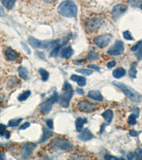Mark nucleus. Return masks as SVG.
Returning <instances> with one entry per match:
<instances>
[{"label": "nucleus", "mask_w": 142, "mask_h": 160, "mask_svg": "<svg viewBox=\"0 0 142 160\" xmlns=\"http://www.w3.org/2000/svg\"><path fill=\"white\" fill-rule=\"evenodd\" d=\"M73 50L71 47H68L62 49L61 56L64 59H70L73 55Z\"/></svg>", "instance_id": "obj_20"}, {"label": "nucleus", "mask_w": 142, "mask_h": 160, "mask_svg": "<svg viewBox=\"0 0 142 160\" xmlns=\"http://www.w3.org/2000/svg\"><path fill=\"white\" fill-rule=\"evenodd\" d=\"M93 134L88 128H85L83 131H82L80 135L78 136L79 139L83 140V141H88V140L93 139Z\"/></svg>", "instance_id": "obj_14"}, {"label": "nucleus", "mask_w": 142, "mask_h": 160, "mask_svg": "<svg viewBox=\"0 0 142 160\" xmlns=\"http://www.w3.org/2000/svg\"><path fill=\"white\" fill-rule=\"evenodd\" d=\"M5 57L7 60L10 61H15L19 58V54L13 48L7 47L5 50Z\"/></svg>", "instance_id": "obj_13"}, {"label": "nucleus", "mask_w": 142, "mask_h": 160, "mask_svg": "<svg viewBox=\"0 0 142 160\" xmlns=\"http://www.w3.org/2000/svg\"><path fill=\"white\" fill-rule=\"evenodd\" d=\"M112 36L109 34V33H106V34H102L96 37L93 41L94 44L98 48H105L109 44L110 41H111Z\"/></svg>", "instance_id": "obj_7"}, {"label": "nucleus", "mask_w": 142, "mask_h": 160, "mask_svg": "<svg viewBox=\"0 0 142 160\" xmlns=\"http://www.w3.org/2000/svg\"><path fill=\"white\" fill-rule=\"evenodd\" d=\"M73 93L74 91L71 85L68 82H65L63 86H62L61 95L58 96V102L60 105L64 107V108H68L70 101L73 96Z\"/></svg>", "instance_id": "obj_3"}, {"label": "nucleus", "mask_w": 142, "mask_h": 160, "mask_svg": "<svg viewBox=\"0 0 142 160\" xmlns=\"http://www.w3.org/2000/svg\"><path fill=\"white\" fill-rule=\"evenodd\" d=\"M139 115H136L135 113H132L129 116L128 118V123L130 125H135L136 124V118H138Z\"/></svg>", "instance_id": "obj_30"}, {"label": "nucleus", "mask_w": 142, "mask_h": 160, "mask_svg": "<svg viewBox=\"0 0 142 160\" xmlns=\"http://www.w3.org/2000/svg\"><path fill=\"white\" fill-rule=\"evenodd\" d=\"M0 136L4 137L6 139L10 137V132L6 130V126L4 124H0Z\"/></svg>", "instance_id": "obj_22"}, {"label": "nucleus", "mask_w": 142, "mask_h": 160, "mask_svg": "<svg viewBox=\"0 0 142 160\" xmlns=\"http://www.w3.org/2000/svg\"><path fill=\"white\" fill-rule=\"evenodd\" d=\"M89 68H91V69H95V71H100V68L98 67L97 65L91 64V65H89Z\"/></svg>", "instance_id": "obj_44"}, {"label": "nucleus", "mask_w": 142, "mask_h": 160, "mask_svg": "<svg viewBox=\"0 0 142 160\" xmlns=\"http://www.w3.org/2000/svg\"><path fill=\"white\" fill-rule=\"evenodd\" d=\"M102 24V19L99 17H94L89 19L86 22L85 28L90 32H93L99 29Z\"/></svg>", "instance_id": "obj_8"}, {"label": "nucleus", "mask_w": 142, "mask_h": 160, "mask_svg": "<svg viewBox=\"0 0 142 160\" xmlns=\"http://www.w3.org/2000/svg\"><path fill=\"white\" fill-rule=\"evenodd\" d=\"M88 97L91 99L96 101H102L103 96L99 91H90L88 92Z\"/></svg>", "instance_id": "obj_15"}, {"label": "nucleus", "mask_w": 142, "mask_h": 160, "mask_svg": "<svg viewBox=\"0 0 142 160\" xmlns=\"http://www.w3.org/2000/svg\"><path fill=\"white\" fill-rule=\"evenodd\" d=\"M0 113H1V110H0Z\"/></svg>", "instance_id": "obj_51"}, {"label": "nucleus", "mask_w": 142, "mask_h": 160, "mask_svg": "<svg viewBox=\"0 0 142 160\" xmlns=\"http://www.w3.org/2000/svg\"><path fill=\"white\" fill-rule=\"evenodd\" d=\"M28 42L33 48H41V49H49V48L56 47L58 45L59 40L54 41H40L33 36L28 38Z\"/></svg>", "instance_id": "obj_5"}, {"label": "nucleus", "mask_w": 142, "mask_h": 160, "mask_svg": "<svg viewBox=\"0 0 142 160\" xmlns=\"http://www.w3.org/2000/svg\"><path fill=\"white\" fill-rule=\"evenodd\" d=\"M135 56L138 60H142V44L139 46V48H137V50L135 51Z\"/></svg>", "instance_id": "obj_35"}, {"label": "nucleus", "mask_w": 142, "mask_h": 160, "mask_svg": "<svg viewBox=\"0 0 142 160\" xmlns=\"http://www.w3.org/2000/svg\"><path fill=\"white\" fill-rule=\"evenodd\" d=\"M61 46H59L58 45L57 47H55L51 52L50 53V57H57L58 56V53L60 52V51H61Z\"/></svg>", "instance_id": "obj_32"}, {"label": "nucleus", "mask_w": 142, "mask_h": 160, "mask_svg": "<svg viewBox=\"0 0 142 160\" xmlns=\"http://www.w3.org/2000/svg\"><path fill=\"white\" fill-rule=\"evenodd\" d=\"M105 159H120V158H118L117 157L110 156V155H106L105 157Z\"/></svg>", "instance_id": "obj_43"}, {"label": "nucleus", "mask_w": 142, "mask_h": 160, "mask_svg": "<svg viewBox=\"0 0 142 160\" xmlns=\"http://www.w3.org/2000/svg\"><path fill=\"white\" fill-rule=\"evenodd\" d=\"M124 52V43L120 40H117L108 50L107 53L110 56H120Z\"/></svg>", "instance_id": "obj_9"}, {"label": "nucleus", "mask_w": 142, "mask_h": 160, "mask_svg": "<svg viewBox=\"0 0 142 160\" xmlns=\"http://www.w3.org/2000/svg\"><path fill=\"white\" fill-rule=\"evenodd\" d=\"M141 43H142V42L140 41V42H139L138 43H137L135 46H134V47L131 48V51H136L137 50V48H139V47L141 44Z\"/></svg>", "instance_id": "obj_42"}, {"label": "nucleus", "mask_w": 142, "mask_h": 160, "mask_svg": "<svg viewBox=\"0 0 142 160\" xmlns=\"http://www.w3.org/2000/svg\"><path fill=\"white\" fill-rule=\"evenodd\" d=\"M13 78H14V77L12 78H11V80H9V83H8V86H11V87H13V86H16V83H15V81H17V78H16L15 77L14 78V80H13Z\"/></svg>", "instance_id": "obj_38"}, {"label": "nucleus", "mask_w": 142, "mask_h": 160, "mask_svg": "<svg viewBox=\"0 0 142 160\" xmlns=\"http://www.w3.org/2000/svg\"><path fill=\"white\" fill-rule=\"evenodd\" d=\"M5 15V11H4V9L0 6V16H4Z\"/></svg>", "instance_id": "obj_47"}, {"label": "nucleus", "mask_w": 142, "mask_h": 160, "mask_svg": "<svg viewBox=\"0 0 142 160\" xmlns=\"http://www.w3.org/2000/svg\"><path fill=\"white\" fill-rule=\"evenodd\" d=\"M58 11L62 16L67 18L75 17L78 13L76 4L71 0L62 2L58 6Z\"/></svg>", "instance_id": "obj_2"}, {"label": "nucleus", "mask_w": 142, "mask_h": 160, "mask_svg": "<svg viewBox=\"0 0 142 160\" xmlns=\"http://www.w3.org/2000/svg\"><path fill=\"white\" fill-rule=\"evenodd\" d=\"M115 65H116V61L115 60H112V61L107 63V67L108 69H112V68L115 66Z\"/></svg>", "instance_id": "obj_39"}, {"label": "nucleus", "mask_w": 142, "mask_h": 160, "mask_svg": "<svg viewBox=\"0 0 142 160\" xmlns=\"http://www.w3.org/2000/svg\"><path fill=\"white\" fill-rule=\"evenodd\" d=\"M31 91H26L24 92H23L22 93H21L20 95L18 96V100L20 102H22V101H24L26 100H27L28 97L31 96Z\"/></svg>", "instance_id": "obj_27"}, {"label": "nucleus", "mask_w": 142, "mask_h": 160, "mask_svg": "<svg viewBox=\"0 0 142 160\" xmlns=\"http://www.w3.org/2000/svg\"><path fill=\"white\" fill-rule=\"evenodd\" d=\"M123 36L126 40H128V41H133L134 40L133 36H132L131 33H130V31H125L123 33Z\"/></svg>", "instance_id": "obj_36"}, {"label": "nucleus", "mask_w": 142, "mask_h": 160, "mask_svg": "<svg viewBox=\"0 0 142 160\" xmlns=\"http://www.w3.org/2000/svg\"><path fill=\"white\" fill-rule=\"evenodd\" d=\"M127 10V6L124 4H118L113 8L112 15L114 19H117Z\"/></svg>", "instance_id": "obj_11"}, {"label": "nucleus", "mask_w": 142, "mask_h": 160, "mask_svg": "<svg viewBox=\"0 0 142 160\" xmlns=\"http://www.w3.org/2000/svg\"><path fill=\"white\" fill-rule=\"evenodd\" d=\"M18 72L21 78L24 80H27L28 78V70L24 66H19L18 68Z\"/></svg>", "instance_id": "obj_23"}, {"label": "nucleus", "mask_w": 142, "mask_h": 160, "mask_svg": "<svg viewBox=\"0 0 142 160\" xmlns=\"http://www.w3.org/2000/svg\"><path fill=\"white\" fill-rule=\"evenodd\" d=\"M38 72H39V74L41 76V79L43 81H46L48 79H49V73L46 70L43 69H40L38 70Z\"/></svg>", "instance_id": "obj_29"}, {"label": "nucleus", "mask_w": 142, "mask_h": 160, "mask_svg": "<svg viewBox=\"0 0 142 160\" xmlns=\"http://www.w3.org/2000/svg\"><path fill=\"white\" fill-rule=\"evenodd\" d=\"M112 84L117 88L121 90L123 93L127 96V98H129L130 100H132L134 103H140L142 100V95L138 93L135 90L133 89L131 87L125 85L123 83H120V82L114 81L112 82Z\"/></svg>", "instance_id": "obj_1"}, {"label": "nucleus", "mask_w": 142, "mask_h": 160, "mask_svg": "<svg viewBox=\"0 0 142 160\" xmlns=\"http://www.w3.org/2000/svg\"><path fill=\"white\" fill-rule=\"evenodd\" d=\"M126 74V70H125L124 68L119 67L117 68L115 70H114L112 72V76L115 78H121L122 77H123Z\"/></svg>", "instance_id": "obj_18"}, {"label": "nucleus", "mask_w": 142, "mask_h": 160, "mask_svg": "<svg viewBox=\"0 0 142 160\" xmlns=\"http://www.w3.org/2000/svg\"><path fill=\"white\" fill-rule=\"evenodd\" d=\"M71 80L76 82L80 87H83L86 85V78L85 77L78 76V75H72L71 77Z\"/></svg>", "instance_id": "obj_16"}, {"label": "nucleus", "mask_w": 142, "mask_h": 160, "mask_svg": "<svg viewBox=\"0 0 142 160\" xmlns=\"http://www.w3.org/2000/svg\"><path fill=\"white\" fill-rule=\"evenodd\" d=\"M36 147H37V144L35 143L26 142L23 149L22 158H27L31 152L35 149Z\"/></svg>", "instance_id": "obj_12"}, {"label": "nucleus", "mask_w": 142, "mask_h": 160, "mask_svg": "<svg viewBox=\"0 0 142 160\" xmlns=\"http://www.w3.org/2000/svg\"><path fill=\"white\" fill-rule=\"evenodd\" d=\"M53 132L50 130H48L47 128L43 127V135L41 140H39V143H43L49 140V138L52 136Z\"/></svg>", "instance_id": "obj_19"}, {"label": "nucleus", "mask_w": 142, "mask_h": 160, "mask_svg": "<svg viewBox=\"0 0 142 160\" xmlns=\"http://www.w3.org/2000/svg\"><path fill=\"white\" fill-rule=\"evenodd\" d=\"M45 123H46L48 127L50 128V129H53V128H54V122H53V120H51V119H49V120H47L46 121H45Z\"/></svg>", "instance_id": "obj_37"}, {"label": "nucleus", "mask_w": 142, "mask_h": 160, "mask_svg": "<svg viewBox=\"0 0 142 160\" xmlns=\"http://www.w3.org/2000/svg\"><path fill=\"white\" fill-rule=\"evenodd\" d=\"M30 127V123L29 122H25L24 124H23L21 126L19 130H26V128L29 127Z\"/></svg>", "instance_id": "obj_40"}, {"label": "nucleus", "mask_w": 142, "mask_h": 160, "mask_svg": "<svg viewBox=\"0 0 142 160\" xmlns=\"http://www.w3.org/2000/svg\"><path fill=\"white\" fill-rule=\"evenodd\" d=\"M134 158L136 159H142V149L137 147L134 152Z\"/></svg>", "instance_id": "obj_34"}, {"label": "nucleus", "mask_w": 142, "mask_h": 160, "mask_svg": "<svg viewBox=\"0 0 142 160\" xmlns=\"http://www.w3.org/2000/svg\"><path fill=\"white\" fill-rule=\"evenodd\" d=\"M97 105L95 103H90L87 100H82L78 104V108L81 112L90 113L97 109Z\"/></svg>", "instance_id": "obj_10"}, {"label": "nucleus", "mask_w": 142, "mask_h": 160, "mask_svg": "<svg viewBox=\"0 0 142 160\" xmlns=\"http://www.w3.org/2000/svg\"><path fill=\"white\" fill-rule=\"evenodd\" d=\"M50 149L52 151H65V152H71L74 149V146L71 142L68 140L61 139V138H56L50 142L49 144Z\"/></svg>", "instance_id": "obj_4"}, {"label": "nucleus", "mask_w": 142, "mask_h": 160, "mask_svg": "<svg viewBox=\"0 0 142 160\" xmlns=\"http://www.w3.org/2000/svg\"><path fill=\"white\" fill-rule=\"evenodd\" d=\"M127 157L128 159H133L134 158V154H133V153H131V152H130V153L127 154Z\"/></svg>", "instance_id": "obj_46"}, {"label": "nucleus", "mask_w": 142, "mask_h": 160, "mask_svg": "<svg viewBox=\"0 0 142 160\" xmlns=\"http://www.w3.org/2000/svg\"><path fill=\"white\" fill-rule=\"evenodd\" d=\"M23 119L22 118H16V119H12V120H9L8 122L9 127H16L20 125V123L22 122Z\"/></svg>", "instance_id": "obj_28"}, {"label": "nucleus", "mask_w": 142, "mask_h": 160, "mask_svg": "<svg viewBox=\"0 0 142 160\" xmlns=\"http://www.w3.org/2000/svg\"><path fill=\"white\" fill-rule=\"evenodd\" d=\"M99 59V54L95 51H91L88 56V59L90 60H94Z\"/></svg>", "instance_id": "obj_31"}, {"label": "nucleus", "mask_w": 142, "mask_h": 160, "mask_svg": "<svg viewBox=\"0 0 142 160\" xmlns=\"http://www.w3.org/2000/svg\"><path fill=\"white\" fill-rule=\"evenodd\" d=\"M77 73H79L83 74L85 76H90L91 74H93V71L90 69H78L76 70Z\"/></svg>", "instance_id": "obj_33"}, {"label": "nucleus", "mask_w": 142, "mask_h": 160, "mask_svg": "<svg viewBox=\"0 0 142 160\" xmlns=\"http://www.w3.org/2000/svg\"><path fill=\"white\" fill-rule=\"evenodd\" d=\"M58 101V93L56 92L48 100L41 104V112L43 115H47V114H49L50 112V110H51L54 104Z\"/></svg>", "instance_id": "obj_6"}, {"label": "nucleus", "mask_w": 142, "mask_h": 160, "mask_svg": "<svg viewBox=\"0 0 142 160\" xmlns=\"http://www.w3.org/2000/svg\"><path fill=\"white\" fill-rule=\"evenodd\" d=\"M5 158H6L5 154H4L3 151H2V150L0 149V159H5Z\"/></svg>", "instance_id": "obj_45"}, {"label": "nucleus", "mask_w": 142, "mask_h": 160, "mask_svg": "<svg viewBox=\"0 0 142 160\" xmlns=\"http://www.w3.org/2000/svg\"><path fill=\"white\" fill-rule=\"evenodd\" d=\"M129 135H130V136H131V137H136L137 135H138V132H137L136 131L134 130H131L129 131Z\"/></svg>", "instance_id": "obj_41"}, {"label": "nucleus", "mask_w": 142, "mask_h": 160, "mask_svg": "<svg viewBox=\"0 0 142 160\" xmlns=\"http://www.w3.org/2000/svg\"><path fill=\"white\" fill-rule=\"evenodd\" d=\"M102 118L107 123H110L113 119V112L112 110H107L102 114Z\"/></svg>", "instance_id": "obj_21"}, {"label": "nucleus", "mask_w": 142, "mask_h": 160, "mask_svg": "<svg viewBox=\"0 0 142 160\" xmlns=\"http://www.w3.org/2000/svg\"><path fill=\"white\" fill-rule=\"evenodd\" d=\"M42 1L45 2V3L51 4V3H54V2H56L57 0H42Z\"/></svg>", "instance_id": "obj_49"}, {"label": "nucleus", "mask_w": 142, "mask_h": 160, "mask_svg": "<svg viewBox=\"0 0 142 160\" xmlns=\"http://www.w3.org/2000/svg\"><path fill=\"white\" fill-rule=\"evenodd\" d=\"M87 122H88V120H87V119L85 118H77V120H75V122L76 130L79 132H81L82 131H83L84 125Z\"/></svg>", "instance_id": "obj_17"}, {"label": "nucleus", "mask_w": 142, "mask_h": 160, "mask_svg": "<svg viewBox=\"0 0 142 160\" xmlns=\"http://www.w3.org/2000/svg\"><path fill=\"white\" fill-rule=\"evenodd\" d=\"M77 93H78V94H80V95H83L84 91L81 88H77Z\"/></svg>", "instance_id": "obj_48"}, {"label": "nucleus", "mask_w": 142, "mask_h": 160, "mask_svg": "<svg viewBox=\"0 0 142 160\" xmlns=\"http://www.w3.org/2000/svg\"><path fill=\"white\" fill-rule=\"evenodd\" d=\"M136 65H137V63L134 62L133 64L131 65V67H130V69H129V76L131 78H134L136 77V73H137Z\"/></svg>", "instance_id": "obj_25"}, {"label": "nucleus", "mask_w": 142, "mask_h": 160, "mask_svg": "<svg viewBox=\"0 0 142 160\" xmlns=\"http://www.w3.org/2000/svg\"><path fill=\"white\" fill-rule=\"evenodd\" d=\"M129 4L134 8L142 9V0H128Z\"/></svg>", "instance_id": "obj_26"}, {"label": "nucleus", "mask_w": 142, "mask_h": 160, "mask_svg": "<svg viewBox=\"0 0 142 160\" xmlns=\"http://www.w3.org/2000/svg\"><path fill=\"white\" fill-rule=\"evenodd\" d=\"M22 45H23V47H24V48H26V50H27V53H29V54H30V53H31V51H30V50H29V49H28V47H26V44H24V43H22Z\"/></svg>", "instance_id": "obj_50"}, {"label": "nucleus", "mask_w": 142, "mask_h": 160, "mask_svg": "<svg viewBox=\"0 0 142 160\" xmlns=\"http://www.w3.org/2000/svg\"><path fill=\"white\" fill-rule=\"evenodd\" d=\"M2 5L4 6L6 9H11L15 5L16 0H1Z\"/></svg>", "instance_id": "obj_24"}]
</instances>
